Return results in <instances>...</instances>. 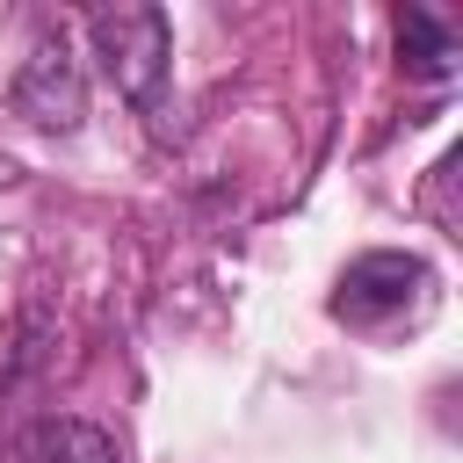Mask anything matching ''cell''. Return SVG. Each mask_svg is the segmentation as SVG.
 <instances>
[{
	"label": "cell",
	"instance_id": "cell-1",
	"mask_svg": "<svg viewBox=\"0 0 463 463\" xmlns=\"http://www.w3.org/2000/svg\"><path fill=\"white\" fill-rule=\"evenodd\" d=\"M87 29H94V51H101V72L116 80V94L159 123V109H166V65H174L166 7H152V0H116V7H94ZM159 130H166V123H159Z\"/></svg>",
	"mask_w": 463,
	"mask_h": 463
},
{
	"label": "cell",
	"instance_id": "cell-2",
	"mask_svg": "<svg viewBox=\"0 0 463 463\" xmlns=\"http://www.w3.org/2000/svg\"><path fill=\"white\" fill-rule=\"evenodd\" d=\"M427 260L420 253H362V260H347V275H340V289H333V318L340 326H383V318H398L405 304H420L427 297Z\"/></svg>",
	"mask_w": 463,
	"mask_h": 463
},
{
	"label": "cell",
	"instance_id": "cell-3",
	"mask_svg": "<svg viewBox=\"0 0 463 463\" xmlns=\"http://www.w3.org/2000/svg\"><path fill=\"white\" fill-rule=\"evenodd\" d=\"M7 109H14L22 123H36V130H80V116H87V80H80L65 36H43V43L22 58L14 87H7Z\"/></svg>",
	"mask_w": 463,
	"mask_h": 463
},
{
	"label": "cell",
	"instance_id": "cell-4",
	"mask_svg": "<svg viewBox=\"0 0 463 463\" xmlns=\"http://www.w3.org/2000/svg\"><path fill=\"white\" fill-rule=\"evenodd\" d=\"M14 463H123V449H116V434H109V427L58 412V420H36V427L22 434Z\"/></svg>",
	"mask_w": 463,
	"mask_h": 463
},
{
	"label": "cell",
	"instance_id": "cell-5",
	"mask_svg": "<svg viewBox=\"0 0 463 463\" xmlns=\"http://www.w3.org/2000/svg\"><path fill=\"white\" fill-rule=\"evenodd\" d=\"M398 58H405V72L441 80V72L456 65V36H449L427 7H405V22H398Z\"/></svg>",
	"mask_w": 463,
	"mask_h": 463
}]
</instances>
